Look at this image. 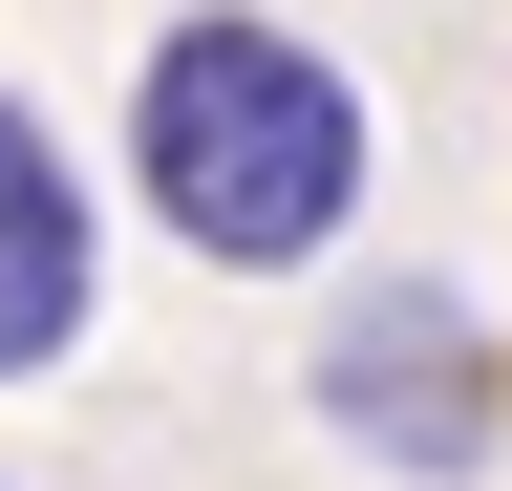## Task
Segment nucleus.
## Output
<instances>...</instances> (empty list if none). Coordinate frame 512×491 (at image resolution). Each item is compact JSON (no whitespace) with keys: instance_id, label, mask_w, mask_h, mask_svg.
I'll return each instance as SVG.
<instances>
[{"instance_id":"f03ea898","label":"nucleus","mask_w":512,"mask_h":491,"mask_svg":"<svg viewBox=\"0 0 512 491\" xmlns=\"http://www.w3.org/2000/svg\"><path fill=\"white\" fill-rule=\"evenodd\" d=\"M320 427H342V449H406V470H470V449H491V342H470V299H427V278L342 299Z\"/></svg>"},{"instance_id":"f257e3e1","label":"nucleus","mask_w":512,"mask_h":491,"mask_svg":"<svg viewBox=\"0 0 512 491\" xmlns=\"http://www.w3.org/2000/svg\"><path fill=\"white\" fill-rule=\"evenodd\" d=\"M128 171L214 278H299L363 214V86L299 22H171L150 86H128Z\"/></svg>"},{"instance_id":"7ed1b4c3","label":"nucleus","mask_w":512,"mask_h":491,"mask_svg":"<svg viewBox=\"0 0 512 491\" xmlns=\"http://www.w3.org/2000/svg\"><path fill=\"white\" fill-rule=\"evenodd\" d=\"M86 299H107V214H86L43 107H0V385H43L86 342Z\"/></svg>"}]
</instances>
